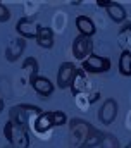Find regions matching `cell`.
<instances>
[{
    "mask_svg": "<svg viewBox=\"0 0 131 148\" xmlns=\"http://www.w3.org/2000/svg\"><path fill=\"white\" fill-rule=\"evenodd\" d=\"M3 136L9 141V145H12L14 148H30V134L26 127L16 126L10 121H7V124L3 126Z\"/></svg>",
    "mask_w": 131,
    "mask_h": 148,
    "instance_id": "obj_2",
    "label": "cell"
},
{
    "mask_svg": "<svg viewBox=\"0 0 131 148\" xmlns=\"http://www.w3.org/2000/svg\"><path fill=\"white\" fill-rule=\"evenodd\" d=\"M102 138H103V133H100L98 129L92 127L90 133H88V136H86V141H85L83 148H95L97 145L102 143Z\"/></svg>",
    "mask_w": 131,
    "mask_h": 148,
    "instance_id": "obj_17",
    "label": "cell"
},
{
    "mask_svg": "<svg viewBox=\"0 0 131 148\" xmlns=\"http://www.w3.org/2000/svg\"><path fill=\"white\" fill-rule=\"evenodd\" d=\"M31 114H36L40 115L41 114V109L34 107V105H16L12 107L10 112H9V121L16 126H21V127H26L28 129V119Z\"/></svg>",
    "mask_w": 131,
    "mask_h": 148,
    "instance_id": "obj_3",
    "label": "cell"
},
{
    "mask_svg": "<svg viewBox=\"0 0 131 148\" xmlns=\"http://www.w3.org/2000/svg\"><path fill=\"white\" fill-rule=\"evenodd\" d=\"M3 110V100H2V98H0V112Z\"/></svg>",
    "mask_w": 131,
    "mask_h": 148,
    "instance_id": "obj_23",
    "label": "cell"
},
{
    "mask_svg": "<svg viewBox=\"0 0 131 148\" xmlns=\"http://www.w3.org/2000/svg\"><path fill=\"white\" fill-rule=\"evenodd\" d=\"M100 145H102V148H119V140L114 134H103Z\"/></svg>",
    "mask_w": 131,
    "mask_h": 148,
    "instance_id": "obj_19",
    "label": "cell"
},
{
    "mask_svg": "<svg viewBox=\"0 0 131 148\" xmlns=\"http://www.w3.org/2000/svg\"><path fill=\"white\" fill-rule=\"evenodd\" d=\"M92 129V124L83 121V119H72L71 121V126H69V133H71V140L74 141V145L79 148H83L85 141H86V136Z\"/></svg>",
    "mask_w": 131,
    "mask_h": 148,
    "instance_id": "obj_4",
    "label": "cell"
},
{
    "mask_svg": "<svg viewBox=\"0 0 131 148\" xmlns=\"http://www.w3.org/2000/svg\"><path fill=\"white\" fill-rule=\"evenodd\" d=\"M10 19V12H9V9L3 5V3H0V23H7Z\"/></svg>",
    "mask_w": 131,
    "mask_h": 148,
    "instance_id": "obj_21",
    "label": "cell"
},
{
    "mask_svg": "<svg viewBox=\"0 0 131 148\" xmlns=\"http://www.w3.org/2000/svg\"><path fill=\"white\" fill-rule=\"evenodd\" d=\"M36 43L43 48H52L54 45V33L50 28L47 26H38V31H36Z\"/></svg>",
    "mask_w": 131,
    "mask_h": 148,
    "instance_id": "obj_14",
    "label": "cell"
},
{
    "mask_svg": "<svg viewBox=\"0 0 131 148\" xmlns=\"http://www.w3.org/2000/svg\"><path fill=\"white\" fill-rule=\"evenodd\" d=\"M23 69H28L30 71V77H34V76H38V62L33 57H28L23 62Z\"/></svg>",
    "mask_w": 131,
    "mask_h": 148,
    "instance_id": "obj_18",
    "label": "cell"
},
{
    "mask_svg": "<svg viewBox=\"0 0 131 148\" xmlns=\"http://www.w3.org/2000/svg\"><path fill=\"white\" fill-rule=\"evenodd\" d=\"M24 47H26V43H24V38L12 40V41L7 45V48H5V59H7V60H10V62L17 60V59L21 57V53H23Z\"/></svg>",
    "mask_w": 131,
    "mask_h": 148,
    "instance_id": "obj_12",
    "label": "cell"
},
{
    "mask_svg": "<svg viewBox=\"0 0 131 148\" xmlns=\"http://www.w3.org/2000/svg\"><path fill=\"white\" fill-rule=\"evenodd\" d=\"M3 148H14V147L12 145H7V147H3Z\"/></svg>",
    "mask_w": 131,
    "mask_h": 148,
    "instance_id": "obj_24",
    "label": "cell"
},
{
    "mask_svg": "<svg viewBox=\"0 0 131 148\" xmlns=\"http://www.w3.org/2000/svg\"><path fill=\"white\" fill-rule=\"evenodd\" d=\"M92 52H93V43H92L90 38L83 36V35L74 38V41H72V53H74V57L78 60L88 59L92 55Z\"/></svg>",
    "mask_w": 131,
    "mask_h": 148,
    "instance_id": "obj_6",
    "label": "cell"
},
{
    "mask_svg": "<svg viewBox=\"0 0 131 148\" xmlns=\"http://www.w3.org/2000/svg\"><path fill=\"white\" fill-rule=\"evenodd\" d=\"M76 28L79 29V35H83V36L90 38L95 35V24H93V21L90 19V17H86V16H78L76 17Z\"/></svg>",
    "mask_w": 131,
    "mask_h": 148,
    "instance_id": "obj_13",
    "label": "cell"
},
{
    "mask_svg": "<svg viewBox=\"0 0 131 148\" xmlns=\"http://www.w3.org/2000/svg\"><path fill=\"white\" fill-rule=\"evenodd\" d=\"M90 88V81L86 77V73L83 69H78L72 81H71V91L72 95H81V93H86Z\"/></svg>",
    "mask_w": 131,
    "mask_h": 148,
    "instance_id": "obj_11",
    "label": "cell"
},
{
    "mask_svg": "<svg viewBox=\"0 0 131 148\" xmlns=\"http://www.w3.org/2000/svg\"><path fill=\"white\" fill-rule=\"evenodd\" d=\"M30 83H31L33 90L40 95V97H50L54 93V84L50 79L43 77V76H34V77H30Z\"/></svg>",
    "mask_w": 131,
    "mask_h": 148,
    "instance_id": "obj_9",
    "label": "cell"
},
{
    "mask_svg": "<svg viewBox=\"0 0 131 148\" xmlns=\"http://www.w3.org/2000/svg\"><path fill=\"white\" fill-rule=\"evenodd\" d=\"M107 14H109V17H110L114 23H123V21L126 19V10H124V7H123L121 3H116V2H112V3L107 7Z\"/></svg>",
    "mask_w": 131,
    "mask_h": 148,
    "instance_id": "obj_15",
    "label": "cell"
},
{
    "mask_svg": "<svg viewBox=\"0 0 131 148\" xmlns=\"http://www.w3.org/2000/svg\"><path fill=\"white\" fill-rule=\"evenodd\" d=\"M110 69V60L107 57H100V55H90L88 59L83 60V71L85 73H92V74H98V73H107Z\"/></svg>",
    "mask_w": 131,
    "mask_h": 148,
    "instance_id": "obj_5",
    "label": "cell"
},
{
    "mask_svg": "<svg viewBox=\"0 0 131 148\" xmlns=\"http://www.w3.org/2000/svg\"><path fill=\"white\" fill-rule=\"evenodd\" d=\"M117 117V102L114 98H107L102 107H100V112H98V119L103 126H110Z\"/></svg>",
    "mask_w": 131,
    "mask_h": 148,
    "instance_id": "obj_7",
    "label": "cell"
},
{
    "mask_svg": "<svg viewBox=\"0 0 131 148\" xmlns=\"http://www.w3.org/2000/svg\"><path fill=\"white\" fill-rule=\"evenodd\" d=\"M74 97H76V103H78V107H79V109H83V110H85V109L90 105V100H86V98H88V95H86V93L74 95Z\"/></svg>",
    "mask_w": 131,
    "mask_h": 148,
    "instance_id": "obj_20",
    "label": "cell"
},
{
    "mask_svg": "<svg viewBox=\"0 0 131 148\" xmlns=\"http://www.w3.org/2000/svg\"><path fill=\"white\" fill-rule=\"evenodd\" d=\"M67 117L62 110H52V112H41L40 115H36L33 127L38 134H45L50 129H54L55 126H62L66 124Z\"/></svg>",
    "mask_w": 131,
    "mask_h": 148,
    "instance_id": "obj_1",
    "label": "cell"
},
{
    "mask_svg": "<svg viewBox=\"0 0 131 148\" xmlns=\"http://www.w3.org/2000/svg\"><path fill=\"white\" fill-rule=\"evenodd\" d=\"M126 148H131V143H130V145H128V147H126Z\"/></svg>",
    "mask_w": 131,
    "mask_h": 148,
    "instance_id": "obj_25",
    "label": "cell"
},
{
    "mask_svg": "<svg viewBox=\"0 0 131 148\" xmlns=\"http://www.w3.org/2000/svg\"><path fill=\"white\" fill-rule=\"evenodd\" d=\"M72 148H79V147H72Z\"/></svg>",
    "mask_w": 131,
    "mask_h": 148,
    "instance_id": "obj_26",
    "label": "cell"
},
{
    "mask_svg": "<svg viewBox=\"0 0 131 148\" xmlns=\"http://www.w3.org/2000/svg\"><path fill=\"white\" fill-rule=\"evenodd\" d=\"M76 71H78V67L72 62H64L59 67V73H57V84H59V88L64 90L67 86H71V81H72Z\"/></svg>",
    "mask_w": 131,
    "mask_h": 148,
    "instance_id": "obj_8",
    "label": "cell"
},
{
    "mask_svg": "<svg viewBox=\"0 0 131 148\" xmlns=\"http://www.w3.org/2000/svg\"><path fill=\"white\" fill-rule=\"evenodd\" d=\"M17 33L23 38H36V31H38V24L34 23V19L31 17H21L16 24Z\"/></svg>",
    "mask_w": 131,
    "mask_h": 148,
    "instance_id": "obj_10",
    "label": "cell"
},
{
    "mask_svg": "<svg viewBox=\"0 0 131 148\" xmlns=\"http://www.w3.org/2000/svg\"><path fill=\"white\" fill-rule=\"evenodd\" d=\"M110 3H112V0H97V5H98V7H105V9H107Z\"/></svg>",
    "mask_w": 131,
    "mask_h": 148,
    "instance_id": "obj_22",
    "label": "cell"
},
{
    "mask_svg": "<svg viewBox=\"0 0 131 148\" xmlns=\"http://www.w3.org/2000/svg\"><path fill=\"white\" fill-rule=\"evenodd\" d=\"M119 73L123 76H131V52L124 50L119 57Z\"/></svg>",
    "mask_w": 131,
    "mask_h": 148,
    "instance_id": "obj_16",
    "label": "cell"
}]
</instances>
